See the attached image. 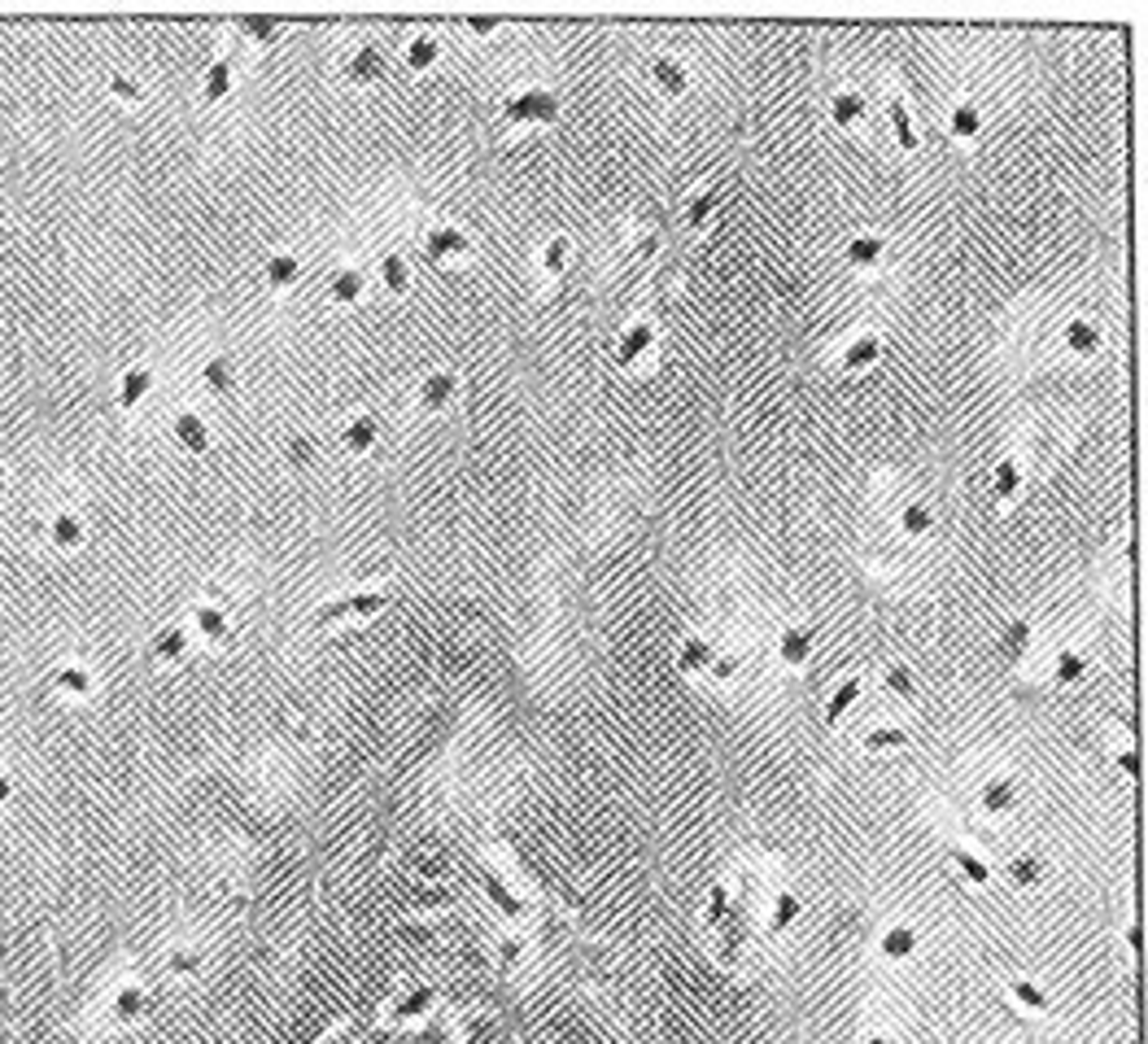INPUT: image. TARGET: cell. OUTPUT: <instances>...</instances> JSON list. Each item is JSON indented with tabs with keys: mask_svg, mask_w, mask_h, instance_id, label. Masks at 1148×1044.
<instances>
[{
	"mask_svg": "<svg viewBox=\"0 0 1148 1044\" xmlns=\"http://www.w3.org/2000/svg\"><path fill=\"white\" fill-rule=\"evenodd\" d=\"M1022 481H1026L1022 455L1018 450H1009V455L996 463V473H991V494H996V502H1000V507H1013V502L1022 499Z\"/></svg>",
	"mask_w": 1148,
	"mask_h": 1044,
	"instance_id": "cell-30",
	"label": "cell"
},
{
	"mask_svg": "<svg viewBox=\"0 0 1148 1044\" xmlns=\"http://www.w3.org/2000/svg\"><path fill=\"white\" fill-rule=\"evenodd\" d=\"M877 687L887 690L891 700H900V703L917 700V677H913V669H908L904 660H887V664L877 669Z\"/></svg>",
	"mask_w": 1148,
	"mask_h": 1044,
	"instance_id": "cell-34",
	"label": "cell"
},
{
	"mask_svg": "<svg viewBox=\"0 0 1148 1044\" xmlns=\"http://www.w3.org/2000/svg\"><path fill=\"white\" fill-rule=\"evenodd\" d=\"M1091 673V660L1088 651H1078V647H1062V651H1052V664H1048V682L1057 690H1075L1088 682Z\"/></svg>",
	"mask_w": 1148,
	"mask_h": 1044,
	"instance_id": "cell-19",
	"label": "cell"
},
{
	"mask_svg": "<svg viewBox=\"0 0 1148 1044\" xmlns=\"http://www.w3.org/2000/svg\"><path fill=\"white\" fill-rule=\"evenodd\" d=\"M1048 870H1052L1048 857L1044 852H1035V848H1018V852H1009V857L996 865V874H1000L1013 891H1022V896H1026V891H1039V887L1048 883Z\"/></svg>",
	"mask_w": 1148,
	"mask_h": 1044,
	"instance_id": "cell-7",
	"label": "cell"
},
{
	"mask_svg": "<svg viewBox=\"0 0 1148 1044\" xmlns=\"http://www.w3.org/2000/svg\"><path fill=\"white\" fill-rule=\"evenodd\" d=\"M48 546H58V551H74V546H84V520L74 512H58L48 515Z\"/></svg>",
	"mask_w": 1148,
	"mask_h": 1044,
	"instance_id": "cell-42",
	"label": "cell"
},
{
	"mask_svg": "<svg viewBox=\"0 0 1148 1044\" xmlns=\"http://www.w3.org/2000/svg\"><path fill=\"white\" fill-rule=\"evenodd\" d=\"M1022 778L1018 773H987L983 783L974 787V813L987 822V826H1005L1013 822L1022 809Z\"/></svg>",
	"mask_w": 1148,
	"mask_h": 1044,
	"instance_id": "cell-4",
	"label": "cell"
},
{
	"mask_svg": "<svg viewBox=\"0 0 1148 1044\" xmlns=\"http://www.w3.org/2000/svg\"><path fill=\"white\" fill-rule=\"evenodd\" d=\"M861 690H864V677H861V673H851V677H843V682L825 695V708H821L825 729H843L847 713H851V708H856V700H861Z\"/></svg>",
	"mask_w": 1148,
	"mask_h": 1044,
	"instance_id": "cell-27",
	"label": "cell"
},
{
	"mask_svg": "<svg viewBox=\"0 0 1148 1044\" xmlns=\"http://www.w3.org/2000/svg\"><path fill=\"white\" fill-rule=\"evenodd\" d=\"M402 61L411 66V71H432L437 61H442V40L432 35V31H419V35H411L402 48Z\"/></svg>",
	"mask_w": 1148,
	"mask_h": 1044,
	"instance_id": "cell-39",
	"label": "cell"
},
{
	"mask_svg": "<svg viewBox=\"0 0 1148 1044\" xmlns=\"http://www.w3.org/2000/svg\"><path fill=\"white\" fill-rule=\"evenodd\" d=\"M323 298H328L332 306H341V311L359 306V301L367 298V272H363V267H336V272L328 275V285H323Z\"/></svg>",
	"mask_w": 1148,
	"mask_h": 1044,
	"instance_id": "cell-24",
	"label": "cell"
},
{
	"mask_svg": "<svg viewBox=\"0 0 1148 1044\" xmlns=\"http://www.w3.org/2000/svg\"><path fill=\"white\" fill-rule=\"evenodd\" d=\"M646 74H651V87L664 100H681L690 92V66L681 58H673V53H655L646 61Z\"/></svg>",
	"mask_w": 1148,
	"mask_h": 1044,
	"instance_id": "cell-14",
	"label": "cell"
},
{
	"mask_svg": "<svg viewBox=\"0 0 1148 1044\" xmlns=\"http://www.w3.org/2000/svg\"><path fill=\"white\" fill-rule=\"evenodd\" d=\"M563 114V100L555 87L546 84H524L516 87V92H507L503 100H498V118H503L511 131H542V127H555Z\"/></svg>",
	"mask_w": 1148,
	"mask_h": 1044,
	"instance_id": "cell-2",
	"label": "cell"
},
{
	"mask_svg": "<svg viewBox=\"0 0 1148 1044\" xmlns=\"http://www.w3.org/2000/svg\"><path fill=\"white\" fill-rule=\"evenodd\" d=\"M376 275H380V285H385L389 298H406L411 293V262H406L402 254H380V262H376Z\"/></svg>",
	"mask_w": 1148,
	"mask_h": 1044,
	"instance_id": "cell-37",
	"label": "cell"
},
{
	"mask_svg": "<svg viewBox=\"0 0 1148 1044\" xmlns=\"http://www.w3.org/2000/svg\"><path fill=\"white\" fill-rule=\"evenodd\" d=\"M380 420H376L372 411H354L350 420L341 424V450L345 455H372L376 446H380Z\"/></svg>",
	"mask_w": 1148,
	"mask_h": 1044,
	"instance_id": "cell-21",
	"label": "cell"
},
{
	"mask_svg": "<svg viewBox=\"0 0 1148 1044\" xmlns=\"http://www.w3.org/2000/svg\"><path fill=\"white\" fill-rule=\"evenodd\" d=\"M738 669H743V660L733 656V651H717V660H712V669H707V677L725 687V682H733V677H738Z\"/></svg>",
	"mask_w": 1148,
	"mask_h": 1044,
	"instance_id": "cell-47",
	"label": "cell"
},
{
	"mask_svg": "<svg viewBox=\"0 0 1148 1044\" xmlns=\"http://www.w3.org/2000/svg\"><path fill=\"white\" fill-rule=\"evenodd\" d=\"M284 459L293 463V468H310L319 459V450H315V437H288V446H284Z\"/></svg>",
	"mask_w": 1148,
	"mask_h": 1044,
	"instance_id": "cell-46",
	"label": "cell"
},
{
	"mask_svg": "<svg viewBox=\"0 0 1148 1044\" xmlns=\"http://www.w3.org/2000/svg\"><path fill=\"white\" fill-rule=\"evenodd\" d=\"M0 241H5V223H0Z\"/></svg>",
	"mask_w": 1148,
	"mask_h": 1044,
	"instance_id": "cell-54",
	"label": "cell"
},
{
	"mask_svg": "<svg viewBox=\"0 0 1148 1044\" xmlns=\"http://www.w3.org/2000/svg\"><path fill=\"white\" fill-rule=\"evenodd\" d=\"M385 74H389V58L380 53V44H372V40L354 44L341 61V79L350 87H376Z\"/></svg>",
	"mask_w": 1148,
	"mask_h": 1044,
	"instance_id": "cell-8",
	"label": "cell"
},
{
	"mask_svg": "<svg viewBox=\"0 0 1148 1044\" xmlns=\"http://www.w3.org/2000/svg\"><path fill=\"white\" fill-rule=\"evenodd\" d=\"M856 743H861V752H869V756H887V752H904V747L913 743V729H908L904 721H869V726H861Z\"/></svg>",
	"mask_w": 1148,
	"mask_h": 1044,
	"instance_id": "cell-16",
	"label": "cell"
},
{
	"mask_svg": "<svg viewBox=\"0 0 1148 1044\" xmlns=\"http://www.w3.org/2000/svg\"><path fill=\"white\" fill-rule=\"evenodd\" d=\"M231 87H236V66H231V58H215L202 74V100L205 105H223V100L231 97Z\"/></svg>",
	"mask_w": 1148,
	"mask_h": 1044,
	"instance_id": "cell-33",
	"label": "cell"
},
{
	"mask_svg": "<svg viewBox=\"0 0 1148 1044\" xmlns=\"http://www.w3.org/2000/svg\"><path fill=\"white\" fill-rule=\"evenodd\" d=\"M887 127H891V141H895V149L900 154H917V118H913V105H908L900 92H891L887 97Z\"/></svg>",
	"mask_w": 1148,
	"mask_h": 1044,
	"instance_id": "cell-23",
	"label": "cell"
},
{
	"mask_svg": "<svg viewBox=\"0 0 1148 1044\" xmlns=\"http://www.w3.org/2000/svg\"><path fill=\"white\" fill-rule=\"evenodd\" d=\"M5 489H9V473L0 468V499H5Z\"/></svg>",
	"mask_w": 1148,
	"mask_h": 1044,
	"instance_id": "cell-52",
	"label": "cell"
},
{
	"mask_svg": "<svg viewBox=\"0 0 1148 1044\" xmlns=\"http://www.w3.org/2000/svg\"><path fill=\"white\" fill-rule=\"evenodd\" d=\"M171 433H175V442H179V450H188V455H205L210 446H215V433H210V424H205V415H197V411H175V420H171Z\"/></svg>",
	"mask_w": 1148,
	"mask_h": 1044,
	"instance_id": "cell-26",
	"label": "cell"
},
{
	"mask_svg": "<svg viewBox=\"0 0 1148 1044\" xmlns=\"http://www.w3.org/2000/svg\"><path fill=\"white\" fill-rule=\"evenodd\" d=\"M1005 1001L1026 1018H1052V997L1035 979H1022V974L1005 984Z\"/></svg>",
	"mask_w": 1148,
	"mask_h": 1044,
	"instance_id": "cell-25",
	"label": "cell"
},
{
	"mask_svg": "<svg viewBox=\"0 0 1148 1044\" xmlns=\"http://www.w3.org/2000/svg\"><path fill=\"white\" fill-rule=\"evenodd\" d=\"M874 953L882 966H891V970H904V966H913L921 953V930L913 927V922H887V927L874 935Z\"/></svg>",
	"mask_w": 1148,
	"mask_h": 1044,
	"instance_id": "cell-6",
	"label": "cell"
},
{
	"mask_svg": "<svg viewBox=\"0 0 1148 1044\" xmlns=\"http://www.w3.org/2000/svg\"><path fill=\"white\" fill-rule=\"evenodd\" d=\"M188 630L197 634L202 643H223V638H228V630H231V625H228V608H223V603H215V599L197 603V608L188 612Z\"/></svg>",
	"mask_w": 1148,
	"mask_h": 1044,
	"instance_id": "cell-31",
	"label": "cell"
},
{
	"mask_svg": "<svg viewBox=\"0 0 1148 1044\" xmlns=\"http://www.w3.org/2000/svg\"><path fill=\"white\" fill-rule=\"evenodd\" d=\"M53 687L61 690V695H71V700H87L92 695V673L84 669V664H66V669H58V677H53Z\"/></svg>",
	"mask_w": 1148,
	"mask_h": 1044,
	"instance_id": "cell-44",
	"label": "cell"
},
{
	"mask_svg": "<svg viewBox=\"0 0 1148 1044\" xmlns=\"http://www.w3.org/2000/svg\"><path fill=\"white\" fill-rule=\"evenodd\" d=\"M887 262V236L882 232H856L843 245V267L851 275H877Z\"/></svg>",
	"mask_w": 1148,
	"mask_h": 1044,
	"instance_id": "cell-13",
	"label": "cell"
},
{
	"mask_svg": "<svg viewBox=\"0 0 1148 1044\" xmlns=\"http://www.w3.org/2000/svg\"><path fill=\"white\" fill-rule=\"evenodd\" d=\"M712 660H717V647L707 643L704 634H686V638H681V647H677V673H681V677H690V682L707 677Z\"/></svg>",
	"mask_w": 1148,
	"mask_h": 1044,
	"instance_id": "cell-28",
	"label": "cell"
},
{
	"mask_svg": "<svg viewBox=\"0 0 1148 1044\" xmlns=\"http://www.w3.org/2000/svg\"><path fill=\"white\" fill-rule=\"evenodd\" d=\"M720 188L717 184H699L694 193L686 197V206H681V223H686L690 232H707V223L720 215Z\"/></svg>",
	"mask_w": 1148,
	"mask_h": 1044,
	"instance_id": "cell-29",
	"label": "cell"
},
{
	"mask_svg": "<svg viewBox=\"0 0 1148 1044\" xmlns=\"http://www.w3.org/2000/svg\"><path fill=\"white\" fill-rule=\"evenodd\" d=\"M1031 651H1035V625L1031 621H1009L1000 630V656L1009 664H1022V660H1031Z\"/></svg>",
	"mask_w": 1148,
	"mask_h": 1044,
	"instance_id": "cell-36",
	"label": "cell"
},
{
	"mask_svg": "<svg viewBox=\"0 0 1148 1044\" xmlns=\"http://www.w3.org/2000/svg\"><path fill=\"white\" fill-rule=\"evenodd\" d=\"M202 389L205 394H215V398H228V394H236V368H231L228 355H215L202 363Z\"/></svg>",
	"mask_w": 1148,
	"mask_h": 1044,
	"instance_id": "cell-38",
	"label": "cell"
},
{
	"mask_svg": "<svg viewBox=\"0 0 1148 1044\" xmlns=\"http://www.w3.org/2000/svg\"><path fill=\"white\" fill-rule=\"evenodd\" d=\"M655 350H660V324L655 319H629L625 328H620L616 337V368L625 376H638L651 368V358H655Z\"/></svg>",
	"mask_w": 1148,
	"mask_h": 1044,
	"instance_id": "cell-5",
	"label": "cell"
},
{
	"mask_svg": "<svg viewBox=\"0 0 1148 1044\" xmlns=\"http://www.w3.org/2000/svg\"><path fill=\"white\" fill-rule=\"evenodd\" d=\"M241 40L262 53V48H275V44L284 40V27H280L275 18H244V22H241Z\"/></svg>",
	"mask_w": 1148,
	"mask_h": 1044,
	"instance_id": "cell-43",
	"label": "cell"
},
{
	"mask_svg": "<svg viewBox=\"0 0 1148 1044\" xmlns=\"http://www.w3.org/2000/svg\"><path fill=\"white\" fill-rule=\"evenodd\" d=\"M877 358H882V337L864 328V332H856V337H847V341L838 345L834 368H838V372H847V376H856V372H869Z\"/></svg>",
	"mask_w": 1148,
	"mask_h": 1044,
	"instance_id": "cell-15",
	"label": "cell"
},
{
	"mask_svg": "<svg viewBox=\"0 0 1148 1044\" xmlns=\"http://www.w3.org/2000/svg\"><path fill=\"white\" fill-rule=\"evenodd\" d=\"M149 656L158 660V664H175V660L188 656V625H162L153 638H149Z\"/></svg>",
	"mask_w": 1148,
	"mask_h": 1044,
	"instance_id": "cell-35",
	"label": "cell"
},
{
	"mask_svg": "<svg viewBox=\"0 0 1148 1044\" xmlns=\"http://www.w3.org/2000/svg\"><path fill=\"white\" fill-rule=\"evenodd\" d=\"M110 97L123 100V105H144L149 100V92H144V84H136V79H127V74H110Z\"/></svg>",
	"mask_w": 1148,
	"mask_h": 1044,
	"instance_id": "cell-45",
	"label": "cell"
},
{
	"mask_svg": "<svg viewBox=\"0 0 1148 1044\" xmlns=\"http://www.w3.org/2000/svg\"><path fill=\"white\" fill-rule=\"evenodd\" d=\"M5 796H9V783H5V778H0V800H5Z\"/></svg>",
	"mask_w": 1148,
	"mask_h": 1044,
	"instance_id": "cell-53",
	"label": "cell"
},
{
	"mask_svg": "<svg viewBox=\"0 0 1148 1044\" xmlns=\"http://www.w3.org/2000/svg\"><path fill=\"white\" fill-rule=\"evenodd\" d=\"M424 254H429L437 267H459L463 258L472 254V241H468V232L455 228V223H432V228L424 232Z\"/></svg>",
	"mask_w": 1148,
	"mask_h": 1044,
	"instance_id": "cell-12",
	"label": "cell"
},
{
	"mask_svg": "<svg viewBox=\"0 0 1148 1044\" xmlns=\"http://www.w3.org/2000/svg\"><path fill=\"white\" fill-rule=\"evenodd\" d=\"M856 1044H900V1036H895V1031H887V1027H861Z\"/></svg>",
	"mask_w": 1148,
	"mask_h": 1044,
	"instance_id": "cell-50",
	"label": "cell"
},
{
	"mask_svg": "<svg viewBox=\"0 0 1148 1044\" xmlns=\"http://www.w3.org/2000/svg\"><path fill=\"white\" fill-rule=\"evenodd\" d=\"M804 896L777 874L769 857H746L707 887L699 930L717 966L730 974L760 970L804 922Z\"/></svg>",
	"mask_w": 1148,
	"mask_h": 1044,
	"instance_id": "cell-1",
	"label": "cell"
},
{
	"mask_svg": "<svg viewBox=\"0 0 1148 1044\" xmlns=\"http://www.w3.org/2000/svg\"><path fill=\"white\" fill-rule=\"evenodd\" d=\"M489 896H494V904H498L507 917H520V914H524V909H520V901L503 887V878H489Z\"/></svg>",
	"mask_w": 1148,
	"mask_h": 1044,
	"instance_id": "cell-48",
	"label": "cell"
},
{
	"mask_svg": "<svg viewBox=\"0 0 1148 1044\" xmlns=\"http://www.w3.org/2000/svg\"><path fill=\"white\" fill-rule=\"evenodd\" d=\"M817 651V625H804V621H790L782 625L773 638V656L782 669H808V660Z\"/></svg>",
	"mask_w": 1148,
	"mask_h": 1044,
	"instance_id": "cell-10",
	"label": "cell"
},
{
	"mask_svg": "<svg viewBox=\"0 0 1148 1044\" xmlns=\"http://www.w3.org/2000/svg\"><path fill=\"white\" fill-rule=\"evenodd\" d=\"M1101 345H1105V332H1101V324L1088 315H1075L1062 324V350L1070 358H1096L1101 355Z\"/></svg>",
	"mask_w": 1148,
	"mask_h": 1044,
	"instance_id": "cell-17",
	"label": "cell"
},
{
	"mask_svg": "<svg viewBox=\"0 0 1148 1044\" xmlns=\"http://www.w3.org/2000/svg\"><path fill=\"white\" fill-rule=\"evenodd\" d=\"M943 131L961 144V149H974V144L983 141V131H987V114H983V105H978L974 97H957L952 105H947V114H943Z\"/></svg>",
	"mask_w": 1148,
	"mask_h": 1044,
	"instance_id": "cell-11",
	"label": "cell"
},
{
	"mask_svg": "<svg viewBox=\"0 0 1148 1044\" xmlns=\"http://www.w3.org/2000/svg\"><path fill=\"white\" fill-rule=\"evenodd\" d=\"M459 394H463L459 372L437 368V372H429L416 385V407H419V415H445L455 402H459Z\"/></svg>",
	"mask_w": 1148,
	"mask_h": 1044,
	"instance_id": "cell-9",
	"label": "cell"
},
{
	"mask_svg": "<svg viewBox=\"0 0 1148 1044\" xmlns=\"http://www.w3.org/2000/svg\"><path fill=\"white\" fill-rule=\"evenodd\" d=\"M297 280H302V258H297V254H271V258H267V267H262V285L271 288V293H293V288H297Z\"/></svg>",
	"mask_w": 1148,
	"mask_h": 1044,
	"instance_id": "cell-32",
	"label": "cell"
},
{
	"mask_svg": "<svg viewBox=\"0 0 1148 1044\" xmlns=\"http://www.w3.org/2000/svg\"><path fill=\"white\" fill-rule=\"evenodd\" d=\"M1114 760H1118V770H1122V773H1135V765H1140V760H1135V747H1131V739H1127V734H1122V739H1114Z\"/></svg>",
	"mask_w": 1148,
	"mask_h": 1044,
	"instance_id": "cell-49",
	"label": "cell"
},
{
	"mask_svg": "<svg viewBox=\"0 0 1148 1044\" xmlns=\"http://www.w3.org/2000/svg\"><path fill=\"white\" fill-rule=\"evenodd\" d=\"M389 608V590L385 586H359V590H341L336 599L319 603L315 608V625L323 630H336V625H350V621H372L376 612Z\"/></svg>",
	"mask_w": 1148,
	"mask_h": 1044,
	"instance_id": "cell-3",
	"label": "cell"
},
{
	"mask_svg": "<svg viewBox=\"0 0 1148 1044\" xmlns=\"http://www.w3.org/2000/svg\"><path fill=\"white\" fill-rule=\"evenodd\" d=\"M895 525H900V533H904L908 542H917V538H930V533H934V507H930V502H921V499L904 502Z\"/></svg>",
	"mask_w": 1148,
	"mask_h": 1044,
	"instance_id": "cell-40",
	"label": "cell"
},
{
	"mask_svg": "<svg viewBox=\"0 0 1148 1044\" xmlns=\"http://www.w3.org/2000/svg\"><path fill=\"white\" fill-rule=\"evenodd\" d=\"M568 262H573V241L568 236H546L537 258H533V272H537L542 285H560L568 275Z\"/></svg>",
	"mask_w": 1148,
	"mask_h": 1044,
	"instance_id": "cell-22",
	"label": "cell"
},
{
	"mask_svg": "<svg viewBox=\"0 0 1148 1044\" xmlns=\"http://www.w3.org/2000/svg\"><path fill=\"white\" fill-rule=\"evenodd\" d=\"M830 123L838 131H861L869 123V97L861 87H834L830 92Z\"/></svg>",
	"mask_w": 1148,
	"mask_h": 1044,
	"instance_id": "cell-18",
	"label": "cell"
},
{
	"mask_svg": "<svg viewBox=\"0 0 1148 1044\" xmlns=\"http://www.w3.org/2000/svg\"><path fill=\"white\" fill-rule=\"evenodd\" d=\"M947 865L970 887H991V878H996V865L978 848H965V844H947Z\"/></svg>",
	"mask_w": 1148,
	"mask_h": 1044,
	"instance_id": "cell-20",
	"label": "cell"
},
{
	"mask_svg": "<svg viewBox=\"0 0 1148 1044\" xmlns=\"http://www.w3.org/2000/svg\"><path fill=\"white\" fill-rule=\"evenodd\" d=\"M153 389V372L149 368H127L123 381H118V411H136Z\"/></svg>",
	"mask_w": 1148,
	"mask_h": 1044,
	"instance_id": "cell-41",
	"label": "cell"
},
{
	"mask_svg": "<svg viewBox=\"0 0 1148 1044\" xmlns=\"http://www.w3.org/2000/svg\"><path fill=\"white\" fill-rule=\"evenodd\" d=\"M463 27L472 31L476 40H489V35H494V31H498V27H494V22H489V18H468V22H463Z\"/></svg>",
	"mask_w": 1148,
	"mask_h": 1044,
	"instance_id": "cell-51",
	"label": "cell"
}]
</instances>
